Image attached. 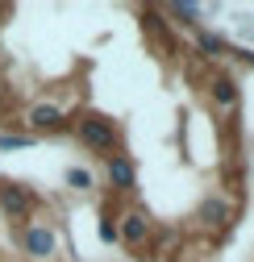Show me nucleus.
I'll return each instance as SVG.
<instances>
[{"mask_svg": "<svg viewBox=\"0 0 254 262\" xmlns=\"http://www.w3.org/2000/svg\"><path fill=\"white\" fill-rule=\"evenodd\" d=\"M79 138L96 150H113V125L109 121H83L79 125Z\"/></svg>", "mask_w": 254, "mask_h": 262, "instance_id": "1", "label": "nucleus"}, {"mask_svg": "<svg viewBox=\"0 0 254 262\" xmlns=\"http://www.w3.org/2000/svg\"><path fill=\"white\" fill-rule=\"evenodd\" d=\"M25 250H29V254H38V258H46V254L54 250L50 229H29V233H25Z\"/></svg>", "mask_w": 254, "mask_h": 262, "instance_id": "2", "label": "nucleus"}, {"mask_svg": "<svg viewBox=\"0 0 254 262\" xmlns=\"http://www.w3.org/2000/svg\"><path fill=\"white\" fill-rule=\"evenodd\" d=\"M109 179L117 183V187H134V167L125 158H109Z\"/></svg>", "mask_w": 254, "mask_h": 262, "instance_id": "3", "label": "nucleus"}, {"mask_svg": "<svg viewBox=\"0 0 254 262\" xmlns=\"http://www.w3.org/2000/svg\"><path fill=\"white\" fill-rule=\"evenodd\" d=\"M121 237H125V242H142V237H146V221H142V216H125Z\"/></svg>", "mask_w": 254, "mask_h": 262, "instance_id": "4", "label": "nucleus"}, {"mask_svg": "<svg viewBox=\"0 0 254 262\" xmlns=\"http://www.w3.org/2000/svg\"><path fill=\"white\" fill-rule=\"evenodd\" d=\"M29 121H34L38 129H50V125H58L62 117H58V108H50V104H42V108H34V117H29Z\"/></svg>", "mask_w": 254, "mask_h": 262, "instance_id": "5", "label": "nucleus"}, {"mask_svg": "<svg viewBox=\"0 0 254 262\" xmlns=\"http://www.w3.org/2000/svg\"><path fill=\"white\" fill-rule=\"evenodd\" d=\"M0 204H5V208H9V212H17V216H21V212H25V204H29V200H25V191H17V187H13V191H5V200H0Z\"/></svg>", "mask_w": 254, "mask_h": 262, "instance_id": "6", "label": "nucleus"}, {"mask_svg": "<svg viewBox=\"0 0 254 262\" xmlns=\"http://www.w3.org/2000/svg\"><path fill=\"white\" fill-rule=\"evenodd\" d=\"M213 96H217V104H234V100H238L234 83H217V92H213Z\"/></svg>", "mask_w": 254, "mask_h": 262, "instance_id": "7", "label": "nucleus"}, {"mask_svg": "<svg viewBox=\"0 0 254 262\" xmlns=\"http://www.w3.org/2000/svg\"><path fill=\"white\" fill-rule=\"evenodd\" d=\"M204 212H208V216H213V221L221 225V221H225V216H229V204H225V200H213V204H208Z\"/></svg>", "mask_w": 254, "mask_h": 262, "instance_id": "8", "label": "nucleus"}, {"mask_svg": "<svg viewBox=\"0 0 254 262\" xmlns=\"http://www.w3.org/2000/svg\"><path fill=\"white\" fill-rule=\"evenodd\" d=\"M67 183H71V187H88L92 175H88V171H67Z\"/></svg>", "mask_w": 254, "mask_h": 262, "instance_id": "9", "label": "nucleus"}, {"mask_svg": "<svg viewBox=\"0 0 254 262\" xmlns=\"http://www.w3.org/2000/svg\"><path fill=\"white\" fill-rule=\"evenodd\" d=\"M13 146H29V138H0V150H13Z\"/></svg>", "mask_w": 254, "mask_h": 262, "instance_id": "10", "label": "nucleus"}]
</instances>
